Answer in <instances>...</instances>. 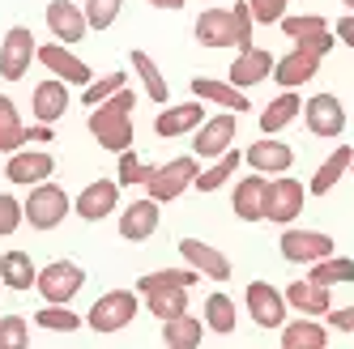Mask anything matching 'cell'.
I'll use <instances>...</instances> for the list:
<instances>
[{
    "label": "cell",
    "mask_w": 354,
    "mask_h": 349,
    "mask_svg": "<svg viewBox=\"0 0 354 349\" xmlns=\"http://www.w3.org/2000/svg\"><path fill=\"white\" fill-rule=\"evenodd\" d=\"M133 107H137V94L124 86L120 94L103 98L98 107H90V137L111 149V154H124V149H133Z\"/></svg>",
    "instance_id": "cell-1"
},
{
    "label": "cell",
    "mask_w": 354,
    "mask_h": 349,
    "mask_svg": "<svg viewBox=\"0 0 354 349\" xmlns=\"http://www.w3.org/2000/svg\"><path fill=\"white\" fill-rule=\"evenodd\" d=\"M252 9H248V0H239V5H231V9H205L196 17V26H192V34H196V43L201 47H252Z\"/></svg>",
    "instance_id": "cell-2"
},
{
    "label": "cell",
    "mask_w": 354,
    "mask_h": 349,
    "mask_svg": "<svg viewBox=\"0 0 354 349\" xmlns=\"http://www.w3.org/2000/svg\"><path fill=\"white\" fill-rule=\"evenodd\" d=\"M196 170H201V158H196V154H184V158H171V162L154 166V170H149V179H145L141 188L154 196L158 205H167V201H180V196L192 188Z\"/></svg>",
    "instance_id": "cell-3"
},
{
    "label": "cell",
    "mask_w": 354,
    "mask_h": 349,
    "mask_svg": "<svg viewBox=\"0 0 354 349\" xmlns=\"http://www.w3.org/2000/svg\"><path fill=\"white\" fill-rule=\"evenodd\" d=\"M21 213H26V221L35 230H56L60 221L68 217V192L60 188V183H35L30 188V196L21 201Z\"/></svg>",
    "instance_id": "cell-4"
},
{
    "label": "cell",
    "mask_w": 354,
    "mask_h": 349,
    "mask_svg": "<svg viewBox=\"0 0 354 349\" xmlns=\"http://www.w3.org/2000/svg\"><path fill=\"white\" fill-rule=\"evenodd\" d=\"M86 286V268L73 260H52L47 268H39L35 290L43 294V303H73Z\"/></svg>",
    "instance_id": "cell-5"
},
{
    "label": "cell",
    "mask_w": 354,
    "mask_h": 349,
    "mask_svg": "<svg viewBox=\"0 0 354 349\" xmlns=\"http://www.w3.org/2000/svg\"><path fill=\"white\" fill-rule=\"evenodd\" d=\"M133 319H137V294L133 290H111V294H103L90 307V315H86V323H90L94 332H120V328H129Z\"/></svg>",
    "instance_id": "cell-6"
},
{
    "label": "cell",
    "mask_w": 354,
    "mask_h": 349,
    "mask_svg": "<svg viewBox=\"0 0 354 349\" xmlns=\"http://www.w3.org/2000/svg\"><path fill=\"white\" fill-rule=\"evenodd\" d=\"M235 128H239L235 111L205 115V123H201V128L192 132V154H196L201 162H214V158H222L226 149L235 145Z\"/></svg>",
    "instance_id": "cell-7"
},
{
    "label": "cell",
    "mask_w": 354,
    "mask_h": 349,
    "mask_svg": "<svg viewBox=\"0 0 354 349\" xmlns=\"http://www.w3.org/2000/svg\"><path fill=\"white\" fill-rule=\"evenodd\" d=\"M303 201H308V188L299 179H286V174H277V179L265 183V221H277V226H286L303 213Z\"/></svg>",
    "instance_id": "cell-8"
},
{
    "label": "cell",
    "mask_w": 354,
    "mask_h": 349,
    "mask_svg": "<svg viewBox=\"0 0 354 349\" xmlns=\"http://www.w3.org/2000/svg\"><path fill=\"white\" fill-rule=\"evenodd\" d=\"M35 60L52 72V77H60V81H68V86H90V81H94L90 64H86L82 56H73L68 43H43V47H35Z\"/></svg>",
    "instance_id": "cell-9"
},
{
    "label": "cell",
    "mask_w": 354,
    "mask_h": 349,
    "mask_svg": "<svg viewBox=\"0 0 354 349\" xmlns=\"http://www.w3.org/2000/svg\"><path fill=\"white\" fill-rule=\"evenodd\" d=\"M299 115L308 119L312 137H342L346 132V107H342L337 94H312Z\"/></svg>",
    "instance_id": "cell-10"
},
{
    "label": "cell",
    "mask_w": 354,
    "mask_h": 349,
    "mask_svg": "<svg viewBox=\"0 0 354 349\" xmlns=\"http://www.w3.org/2000/svg\"><path fill=\"white\" fill-rule=\"evenodd\" d=\"M243 303H248V315L261 323V328H282L286 323V294L277 290V286H269V281H252L248 286V294H243Z\"/></svg>",
    "instance_id": "cell-11"
},
{
    "label": "cell",
    "mask_w": 354,
    "mask_h": 349,
    "mask_svg": "<svg viewBox=\"0 0 354 349\" xmlns=\"http://www.w3.org/2000/svg\"><path fill=\"white\" fill-rule=\"evenodd\" d=\"M35 64V34L26 26H13L0 43V77L5 81H21L26 68Z\"/></svg>",
    "instance_id": "cell-12"
},
{
    "label": "cell",
    "mask_w": 354,
    "mask_h": 349,
    "mask_svg": "<svg viewBox=\"0 0 354 349\" xmlns=\"http://www.w3.org/2000/svg\"><path fill=\"white\" fill-rule=\"evenodd\" d=\"M52 170H56V158L47 154V149H13L9 166H5V179L21 183V188H35L43 179H52Z\"/></svg>",
    "instance_id": "cell-13"
},
{
    "label": "cell",
    "mask_w": 354,
    "mask_h": 349,
    "mask_svg": "<svg viewBox=\"0 0 354 349\" xmlns=\"http://www.w3.org/2000/svg\"><path fill=\"white\" fill-rule=\"evenodd\" d=\"M282 256L290 260V264H316V260H324V256H333V235H324V230H286L282 235Z\"/></svg>",
    "instance_id": "cell-14"
},
{
    "label": "cell",
    "mask_w": 354,
    "mask_h": 349,
    "mask_svg": "<svg viewBox=\"0 0 354 349\" xmlns=\"http://www.w3.org/2000/svg\"><path fill=\"white\" fill-rule=\"evenodd\" d=\"M320 60L324 56L308 52V47H290L282 60H273V81L282 86V90H299L303 81H312L316 72H320Z\"/></svg>",
    "instance_id": "cell-15"
},
{
    "label": "cell",
    "mask_w": 354,
    "mask_h": 349,
    "mask_svg": "<svg viewBox=\"0 0 354 349\" xmlns=\"http://www.w3.org/2000/svg\"><path fill=\"white\" fill-rule=\"evenodd\" d=\"M115 205H120V179H94V183L82 188L77 201H73L82 221H103L107 213H115Z\"/></svg>",
    "instance_id": "cell-16"
},
{
    "label": "cell",
    "mask_w": 354,
    "mask_h": 349,
    "mask_svg": "<svg viewBox=\"0 0 354 349\" xmlns=\"http://www.w3.org/2000/svg\"><path fill=\"white\" fill-rule=\"evenodd\" d=\"M47 30L56 34V43H82L86 30H90V21H86V9L82 5H73V0H52L47 5Z\"/></svg>",
    "instance_id": "cell-17"
},
{
    "label": "cell",
    "mask_w": 354,
    "mask_h": 349,
    "mask_svg": "<svg viewBox=\"0 0 354 349\" xmlns=\"http://www.w3.org/2000/svg\"><path fill=\"white\" fill-rule=\"evenodd\" d=\"M158 221H162L158 201H154V196H141V201L124 205V213H120V239H129V243H145L149 235L158 230Z\"/></svg>",
    "instance_id": "cell-18"
},
{
    "label": "cell",
    "mask_w": 354,
    "mask_h": 349,
    "mask_svg": "<svg viewBox=\"0 0 354 349\" xmlns=\"http://www.w3.org/2000/svg\"><path fill=\"white\" fill-rule=\"evenodd\" d=\"M180 256L188 260V268H196L201 277H209V281H226V277H231V260H226L214 243H205V239H180Z\"/></svg>",
    "instance_id": "cell-19"
},
{
    "label": "cell",
    "mask_w": 354,
    "mask_h": 349,
    "mask_svg": "<svg viewBox=\"0 0 354 349\" xmlns=\"http://www.w3.org/2000/svg\"><path fill=\"white\" fill-rule=\"evenodd\" d=\"M248 166L257 170V174H286L295 166V149L282 145L277 137H261L257 145H248Z\"/></svg>",
    "instance_id": "cell-20"
},
{
    "label": "cell",
    "mask_w": 354,
    "mask_h": 349,
    "mask_svg": "<svg viewBox=\"0 0 354 349\" xmlns=\"http://www.w3.org/2000/svg\"><path fill=\"white\" fill-rule=\"evenodd\" d=\"M201 123H205V103H201V98H192V103H175V107L158 111L154 132H158V137H184V132H196Z\"/></svg>",
    "instance_id": "cell-21"
},
{
    "label": "cell",
    "mask_w": 354,
    "mask_h": 349,
    "mask_svg": "<svg viewBox=\"0 0 354 349\" xmlns=\"http://www.w3.org/2000/svg\"><path fill=\"white\" fill-rule=\"evenodd\" d=\"M192 98H201V103H214V107H222V111H235V115L252 111L248 94H243L239 86H231V81H214V77H192Z\"/></svg>",
    "instance_id": "cell-22"
},
{
    "label": "cell",
    "mask_w": 354,
    "mask_h": 349,
    "mask_svg": "<svg viewBox=\"0 0 354 349\" xmlns=\"http://www.w3.org/2000/svg\"><path fill=\"white\" fill-rule=\"evenodd\" d=\"M286 307H295L299 315H324L328 307H333V294H328V286H320V281H312V277H303V281H290L286 290Z\"/></svg>",
    "instance_id": "cell-23"
},
{
    "label": "cell",
    "mask_w": 354,
    "mask_h": 349,
    "mask_svg": "<svg viewBox=\"0 0 354 349\" xmlns=\"http://www.w3.org/2000/svg\"><path fill=\"white\" fill-rule=\"evenodd\" d=\"M30 107H35V119H39V123H56V119L68 111V86H64L60 77L39 81L35 94H30Z\"/></svg>",
    "instance_id": "cell-24"
},
{
    "label": "cell",
    "mask_w": 354,
    "mask_h": 349,
    "mask_svg": "<svg viewBox=\"0 0 354 349\" xmlns=\"http://www.w3.org/2000/svg\"><path fill=\"white\" fill-rule=\"evenodd\" d=\"M265 174L252 170L248 179L235 183V196H231V205H235V217L239 221H265Z\"/></svg>",
    "instance_id": "cell-25"
},
{
    "label": "cell",
    "mask_w": 354,
    "mask_h": 349,
    "mask_svg": "<svg viewBox=\"0 0 354 349\" xmlns=\"http://www.w3.org/2000/svg\"><path fill=\"white\" fill-rule=\"evenodd\" d=\"M324 345H328V323H320L316 315L282 323V349H324Z\"/></svg>",
    "instance_id": "cell-26"
},
{
    "label": "cell",
    "mask_w": 354,
    "mask_h": 349,
    "mask_svg": "<svg viewBox=\"0 0 354 349\" xmlns=\"http://www.w3.org/2000/svg\"><path fill=\"white\" fill-rule=\"evenodd\" d=\"M269 72H273V56L265 52V47H243V52L235 56V64H231V86L248 90V86L265 81Z\"/></svg>",
    "instance_id": "cell-27"
},
{
    "label": "cell",
    "mask_w": 354,
    "mask_h": 349,
    "mask_svg": "<svg viewBox=\"0 0 354 349\" xmlns=\"http://www.w3.org/2000/svg\"><path fill=\"white\" fill-rule=\"evenodd\" d=\"M299 111H303V98L295 90H282V98H273V103L261 111V132L265 137H277L282 128H290V123L299 119Z\"/></svg>",
    "instance_id": "cell-28"
},
{
    "label": "cell",
    "mask_w": 354,
    "mask_h": 349,
    "mask_svg": "<svg viewBox=\"0 0 354 349\" xmlns=\"http://www.w3.org/2000/svg\"><path fill=\"white\" fill-rule=\"evenodd\" d=\"M350 162H354V149H350V145L333 149V154H328V158H324V162L316 166V174H312L308 192H312V196H328V192L337 188V179H342L346 170H350Z\"/></svg>",
    "instance_id": "cell-29"
},
{
    "label": "cell",
    "mask_w": 354,
    "mask_h": 349,
    "mask_svg": "<svg viewBox=\"0 0 354 349\" xmlns=\"http://www.w3.org/2000/svg\"><path fill=\"white\" fill-rule=\"evenodd\" d=\"M201 337H205V319H196V315H188V311L162 319V341H167L171 349H196Z\"/></svg>",
    "instance_id": "cell-30"
},
{
    "label": "cell",
    "mask_w": 354,
    "mask_h": 349,
    "mask_svg": "<svg viewBox=\"0 0 354 349\" xmlns=\"http://www.w3.org/2000/svg\"><path fill=\"white\" fill-rule=\"evenodd\" d=\"M145 307L154 319H171V315H184L188 311V286H158V290H145Z\"/></svg>",
    "instance_id": "cell-31"
},
{
    "label": "cell",
    "mask_w": 354,
    "mask_h": 349,
    "mask_svg": "<svg viewBox=\"0 0 354 349\" xmlns=\"http://www.w3.org/2000/svg\"><path fill=\"white\" fill-rule=\"evenodd\" d=\"M35 277H39V272H35V260L26 256V252H5V256H0V281H5L9 290H35Z\"/></svg>",
    "instance_id": "cell-32"
},
{
    "label": "cell",
    "mask_w": 354,
    "mask_h": 349,
    "mask_svg": "<svg viewBox=\"0 0 354 349\" xmlns=\"http://www.w3.org/2000/svg\"><path fill=\"white\" fill-rule=\"evenodd\" d=\"M21 145H26V123H21L13 98L0 94V154H13Z\"/></svg>",
    "instance_id": "cell-33"
},
{
    "label": "cell",
    "mask_w": 354,
    "mask_h": 349,
    "mask_svg": "<svg viewBox=\"0 0 354 349\" xmlns=\"http://www.w3.org/2000/svg\"><path fill=\"white\" fill-rule=\"evenodd\" d=\"M235 323H239L235 298H231V294H209V298H205V328L218 332V337H231Z\"/></svg>",
    "instance_id": "cell-34"
},
{
    "label": "cell",
    "mask_w": 354,
    "mask_h": 349,
    "mask_svg": "<svg viewBox=\"0 0 354 349\" xmlns=\"http://www.w3.org/2000/svg\"><path fill=\"white\" fill-rule=\"evenodd\" d=\"M133 68H137L141 86H145V98L162 107L167 98H171V90H167V77H162V68L154 64V56H149V52H133Z\"/></svg>",
    "instance_id": "cell-35"
},
{
    "label": "cell",
    "mask_w": 354,
    "mask_h": 349,
    "mask_svg": "<svg viewBox=\"0 0 354 349\" xmlns=\"http://www.w3.org/2000/svg\"><path fill=\"white\" fill-rule=\"evenodd\" d=\"M308 277L328 286V290H333V286H350L354 281V260L350 256H324V260L308 264Z\"/></svg>",
    "instance_id": "cell-36"
},
{
    "label": "cell",
    "mask_w": 354,
    "mask_h": 349,
    "mask_svg": "<svg viewBox=\"0 0 354 349\" xmlns=\"http://www.w3.org/2000/svg\"><path fill=\"white\" fill-rule=\"evenodd\" d=\"M239 170V149H226L222 158H214V166H205V170H196V179H192V188L196 192H218L231 174Z\"/></svg>",
    "instance_id": "cell-37"
},
{
    "label": "cell",
    "mask_w": 354,
    "mask_h": 349,
    "mask_svg": "<svg viewBox=\"0 0 354 349\" xmlns=\"http://www.w3.org/2000/svg\"><path fill=\"white\" fill-rule=\"evenodd\" d=\"M35 323H39V328H47V332H77L86 319L73 311L68 303H47V307L35 311Z\"/></svg>",
    "instance_id": "cell-38"
},
{
    "label": "cell",
    "mask_w": 354,
    "mask_h": 349,
    "mask_svg": "<svg viewBox=\"0 0 354 349\" xmlns=\"http://www.w3.org/2000/svg\"><path fill=\"white\" fill-rule=\"evenodd\" d=\"M201 281V272L196 268H158V272H145V277H137V294L145 290H158V286H196Z\"/></svg>",
    "instance_id": "cell-39"
},
{
    "label": "cell",
    "mask_w": 354,
    "mask_h": 349,
    "mask_svg": "<svg viewBox=\"0 0 354 349\" xmlns=\"http://www.w3.org/2000/svg\"><path fill=\"white\" fill-rule=\"evenodd\" d=\"M277 26H282V34H286L290 43H299V39H308V34L328 30V21H324L320 13H282V17H277Z\"/></svg>",
    "instance_id": "cell-40"
},
{
    "label": "cell",
    "mask_w": 354,
    "mask_h": 349,
    "mask_svg": "<svg viewBox=\"0 0 354 349\" xmlns=\"http://www.w3.org/2000/svg\"><path fill=\"white\" fill-rule=\"evenodd\" d=\"M124 86H129V72H107V77H94L90 86H82V103H86V107H98L103 98L120 94Z\"/></svg>",
    "instance_id": "cell-41"
},
{
    "label": "cell",
    "mask_w": 354,
    "mask_h": 349,
    "mask_svg": "<svg viewBox=\"0 0 354 349\" xmlns=\"http://www.w3.org/2000/svg\"><path fill=\"white\" fill-rule=\"evenodd\" d=\"M26 345H30V319L26 315L0 319V349H26Z\"/></svg>",
    "instance_id": "cell-42"
},
{
    "label": "cell",
    "mask_w": 354,
    "mask_h": 349,
    "mask_svg": "<svg viewBox=\"0 0 354 349\" xmlns=\"http://www.w3.org/2000/svg\"><path fill=\"white\" fill-rule=\"evenodd\" d=\"M86 21H90V30H107L111 21L120 17V9H124V0H86Z\"/></svg>",
    "instance_id": "cell-43"
},
{
    "label": "cell",
    "mask_w": 354,
    "mask_h": 349,
    "mask_svg": "<svg viewBox=\"0 0 354 349\" xmlns=\"http://www.w3.org/2000/svg\"><path fill=\"white\" fill-rule=\"evenodd\" d=\"M149 170H154V166H145V162L133 154V149H124V154H120V170H115V179H120V188H137V183H145V179H149Z\"/></svg>",
    "instance_id": "cell-44"
},
{
    "label": "cell",
    "mask_w": 354,
    "mask_h": 349,
    "mask_svg": "<svg viewBox=\"0 0 354 349\" xmlns=\"http://www.w3.org/2000/svg\"><path fill=\"white\" fill-rule=\"evenodd\" d=\"M21 221H26V213H21V201L9 192H0V239H9Z\"/></svg>",
    "instance_id": "cell-45"
},
{
    "label": "cell",
    "mask_w": 354,
    "mask_h": 349,
    "mask_svg": "<svg viewBox=\"0 0 354 349\" xmlns=\"http://www.w3.org/2000/svg\"><path fill=\"white\" fill-rule=\"evenodd\" d=\"M286 5H290V0H248L252 21H261V26H273V21L286 13Z\"/></svg>",
    "instance_id": "cell-46"
},
{
    "label": "cell",
    "mask_w": 354,
    "mask_h": 349,
    "mask_svg": "<svg viewBox=\"0 0 354 349\" xmlns=\"http://www.w3.org/2000/svg\"><path fill=\"white\" fill-rule=\"evenodd\" d=\"M324 323L333 332H354V307H328L324 311Z\"/></svg>",
    "instance_id": "cell-47"
},
{
    "label": "cell",
    "mask_w": 354,
    "mask_h": 349,
    "mask_svg": "<svg viewBox=\"0 0 354 349\" xmlns=\"http://www.w3.org/2000/svg\"><path fill=\"white\" fill-rule=\"evenodd\" d=\"M333 34H337L346 47H354V13H346V17L337 21V30H333Z\"/></svg>",
    "instance_id": "cell-48"
},
{
    "label": "cell",
    "mask_w": 354,
    "mask_h": 349,
    "mask_svg": "<svg viewBox=\"0 0 354 349\" xmlns=\"http://www.w3.org/2000/svg\"><path fill=\"white\" fill-rule=\"evenodd\" d=\"M26 141H39V145H43V141H52V123H39V119H35L30 128H26Z\"/></svg>",
    "instance_id": "cell-49"
},
{
    "label": "cell",
    "mask_w": 354,
    "mask_h": 349,
    "mask_svg": "<svg viewBox=\"0 0 354 349\" xmlns=\"http://www.w3.org/2000/svg\"><path fill=\"white\" fill-rule=\"evenodd\" d=\"M149 5H154V9H167V13H175V9H184L188 0H149Z\"/></svg>",
    "instance_id": "cell-50"
},
{
    "label": "cell",
    "mask_w": 354,
    "mask_h": 349,
    "mask_svg": "<svg viewBox=\"0 0 354 349\" xmlns=\"http://www.w3.org/2000/svg\"><path fill=\"white\" fill-rule=\"evenodd\" d=\"M342 5H346V9H350V13H354V0H342Z\"/></svg>",
    "instance_id": "cell-51"
},
{
    "label": "cell",
    "mask_w": 354,
    "mask_h": 349,
    "mask_svg": "<svg viewBox=\"0 0 354 349\" xmlns=\"http://www.w3.org/2000/svg\"><path fill=\"white\" fill-rule=\"evenodd\" d=\"M350 170H354V162H350Z\"/></svg>",
    "instance_id": "cell-52"
}]
</instances>
